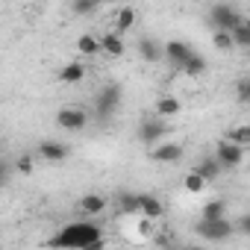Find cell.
<instances>
[{
  "label": "cell",
  "mask_w": 250,
  "mask_h": 250,
  "mask_svg": "<svg viewBox=\"0 0 250 250\" xmlns=\"http://www.w3.org/2000/svg\"><path fill=\"white\" fill-rule=\"evenodd\" d=\"M94 241H103V229L91 221H74V224L62 227L47 244L56 247V250H85Z\"/></svg>",
  "instance_id": "6da1fadb"
},
{
  "label": "cell",
  "mask_w": 250,
  "mask_h": 250,
  "mask_svg": "<svg viewBox=\"0 0 250 250\" xmlns=\"http://www.w3.org/2000/svg\"><path fill=\"white\" fill-rule=\"evenodd\" d=\"M209 21L215 24V33H235L238 27H244V18L238 15V9L235 6H224V3L212 6Z\"/></svg>",
  "instance_id": "7a4b0ae2"
},
{
  "label": "cell",
  "mask_w": 250,
  "mask_h": 250,
  "mask_svg": "<svg viewBox=\"0 0 250 250\" xmlns=\"http://www.w3.org/2000/svg\"><path fill=\"white\" fill-rule=\"evenodd\" d=\"M232 232H235V227H232V221H227V218H221V221H200V224H197V235L206 238V241H224V238H229Z\"/></svg>",
  "instance_id": "3957f363"
},
{
  "label": "cell",
  "mask_w": 250,
  "mask_h": 250,
  "mask_svg": "<svg viewBox=\"0 0 250 250\" xmlns=\"http://www.w3.org/2000/svg\"><path fill=\"white\" fill-rule=\"evenodd\" d=\"M56 124H59L62 130L77 133V130H83L85 124H88V115H85L80 106H65V109H59V112H56Z\"/></svg>",
  "instance_id": "277c9868"
},
{
  "label": "cell",
  "mask_w": 250,
  "mask_h": 250,
  "mask_svg": "<svg viewBox=\"0 0 250 250\" xmlns=\"http://www.w3.org/2000/svg\"><path fill=\"white\" fill-rule=\"evenodd\" d=\"M165 136H168V124H165V118H147V121H142L139 139H142L145 145H156V142H162Z\"/></svg>",
  "instance_id": "5b68a950"
},
{
  "label": "cell",
  "mask_w": 250,
  "mask_h": 250,
  "mask_svg": "<svg viewBox=\"0 0 250 250\" xmlns=\"http://www.w3.org/2000/svg\"><path fill=\"white\" fill-rule=\"evenodd\" d=\"M118 103H121V88H118V85H106V88L97 94V103H94L97 118H100V121H106V118L118 109Z\"/></svg>",
  "instance_id": "8992f818"
},
{
  "label": "cell",
  "mask_w": 250,
  "mask_h": 250,
  "mask_svg": "<svg viewBox=\"0 0 250 250\" xmlns=\"http://www.w3.org/2000/svg\"><path fill=\"white\" fill-rule=\"evenodd\" d=\"M215 159H218V165H221V168H235V165H241L244 153H241V147H238V145H232V142L227 139V142H221V145H218Z\"/></svg>",
  "instance_id": "52a82bcc"
},
{
  "label": "cell",
  "mask_w": 250,
  "mask_h": 250,
  "mask_svg": "<svg viewBox=\"0 0 250 250\" xmlns=\"http://www.w3.org/2000/svg\"><path fill=\"white\" fill-rule=\"evenodd\" d=\"M165 56H168V62H171L177 71H183L186 62L194 56V50H191L186 42H168V44H165Z\"/></svg>",
  "instance_id": "ba28073f"
},
{
  "label": "cell",
  "mask_w": 250,
  "mask_h": 250,
  "mask_svg": "<svg viewBox=\"0 0 250 250\" xmlns=\"http://www.w3.org/2000/svg\"><path fill=\"white\" fill-rule=\"evenodd\" d=\"M139 215L147 218V221H159V218L165 215V209H162L159 197H153V194H139Z\"/></svg>",
  "instance_id": "9c48e42d"
},
{
  "label": "cell",
  "mask_w": 250,
  "mask_h": 250,
  "mask_svg": "<svg viewBox=\"0 0 250 250\" xmlns=\"http://www.w3.org/2000/svg\"><path fill=\"white\" fill-rule=\"evenodd\" d=\"M150 159L153 162H177V159H183V147L174 142H162L150 150Z\"/></svg>",
  "instance_id": "30bf717a"
},
{
  "label": "cell",
  "mask_w": 250,
  "mask_h": 250,
  "mask_svg": "<svg viewBox=\"0 0 250 250\" xmlns=\"http://www.w3.org/2000/svg\"><path fill=\"white\" fill-rule=\"evenodd\" d=\"M39 153H42L47 162H62V159L68 156V147L59 145V142H42V145H39Z\"/></svg>",
  "instance_id": "8fae6325"
},
{
  "label": "cell",
  "mask_w": 250,
  "mask_h": 250,
  "mask_svg": "<svg viewBox=\"0 0 250 250\" xmlns=\"http://www.w3.org/2000/svg\"><path fill=\"white\" fill-rule=\"evenodd\" d=\"M106 209V197H100V194H85V197H80V212L83 215H100Z\"/></svg>",
  "instance_id": "7c38bea8"
},
{
  "label": "cell",
  "mask_w": 250,
  "mask_h": 250,
  "mask_svg": "<svg viewBox=\"0 0 250 250\" xmlns=\"http://www.w3.org/2000/svg\"><path fill=\"white\" fill-rule=\"evenodd\" d=\"M118 212L121 215H139V194L118 191Z\"/></svg>",
  "instance_id": "4fadbf2b"
},
{
  "label": "cell",
  "mask_w": 250,
  "mask_h": 250,
  "mask_svg": "<svg viewBox=\"0 0 250 250\" xmlns=\"http://www.w3.org/2000/svg\"><path fill=\"white\" fill-rule=\"evenodd\" d=\"M139 53H142V59H147V62H159V59L165 56V47H159L153 39H142V42H139Z\"/></svg>",
  "instance_id": "5bb4252c"
},
{
  "label": "cell",
  "mask_w": 250,
  "mask_h": 250,
  "mask_svg": "<svg viewBox=\"0 0 250 250\" xmlns=\"http://www.w3.org/2000/svg\"><path fill=\"white\" fill-rule=\"evenodd\" d=\"M133 24H136V9H133V6H121V9H118V15H115L118 36H121V33H127Z\"/></svg>",
  "instance_id": "9a60e30c"
},
{
  "label": "cell",
  "mask_w": 250,
  "mask_h": 250,
  "mask_svg": "<svg viewBox=\"0 0 250 250\" xmlns=\"http://www.w3.org/2000/svg\"><path fill=\"white\" fill-rule=\"evenodd\" d=\"M77 50H80V53H85V56H94V53H100V50H103V44H100V39H94L91 33H83V36L77 39Z\"/></svg>",
  "instance_id": "2e32d148"
},
{
  "label": "cell",
  "mask_w": 250,
  "mask_h": 250,
  "mask_svg": "<svg viewBox=\"0 0 250 250\" xmlns=\"http://www.w3.org/2000/svg\"><path fill=\"white\" fill-rule=\"evenodd\" d=\"M100 44H103V53H109V56H121L124 53V39L118 33H106L100 39Z\"/></svg>",
  "instance_id": "e0dca14e"
},
{
  "label": "cell",
  "mask_w": 250,
  "mask_h": 250,
  "mask_svg": "<svg viewBox=\"0 0 250 250\" xmlns=\"http://www.w3.org/2000/svg\"><path fill=\"white\" fill-rule=\"evenodd\" d=\"M83 77H85V65L83 62H71V65H65L59 71V80L62 83H80Z\"/></svg>",
  "instance_id": "ac0fdd59"
},
{
  "label": "cell",
  "mask_w": 250,
  "mask_h": 250,
  "mask_svg": "<svg viewBox=\"0 0 250 250\" xmlns=\"http://www.w3.org/2000/svg\"><path fill=\"white\" fill-rule=\"evenodd\" d=\"M180 100L177 97H159V103H156V115L159 118H174V115H180Z\"/></svg>",
  "instance_id": "d6986e66"
},
{
  "label": "cell",
  "mask_w": 250,
  "mask_h": 250,
  "mask_svg": "<svg viewBox=\"0 0 250 250\" xmlns=\"http://www.w3.org/2000/svg\"><path fill=\"white\" fill-rule=\"evenodd\" d=\"M194 171H197V174H200V177H203L206 183H212V180H218V174H221L224 168L218 165V159H212V156H209V159H203V162H200V165H197Z\"/></svg>",
  "instance_id": "ffe728a7"
},
{
  "label": "cell",
  "mask_w": 250,
  "mask_h": 250,
  "mask_svg": "<svg viewBox=\"0 0 250 250\" xmlns=\"http://www.w3.org/2000/svg\"><path fill=\"white\" fill-rule=\"evenodd\" d=\"M224 209H227L224 200H209V203L203 206V218H200V221H221V218H224Z\"/></svg>",
  "instance_id": "44dd1931"
},
{
  "label": "cell",
  "mask_w": 250,
  "mask_h": 250,
  "mask_svg": "<svg viewBox=\"0 0 250 250\" xmlns=\"http://www.w3.org/2000/svg\"><path fill=\"white\" fill-rule=\"evenodd\" d=\"M183 186H186V191H188V194H200V191L206 188V180H203L197 171H188V174H186V180H183Z\"/></svg>",
  "instance_id": "7402d4cb"
},
{
  "label": "cell",
  "mask_w": 250,
  "mask_h": 250,
  "mask_svg": "<svg viewBox=\"0 0 250 250\" xmlns=\"http://www.w3.org/2000/svg\"><path fill=\"white\" fill-rule=\"evenodd\" d=\"M229 142L238 145V147H247V145H250V124H241V127H235V130L229 133Z\"/></svg>",
  "instance_id": "603a6c76"
},
{
  "label": "cell",
  "mask_w": 250,
  "mask_h": 250,
  "mask_svg": "<svg viewBox=\"0 0 250 250\" xmlns=\"http://www.w3.org/2000/svg\"><path fill=\"white\" fill-rule=\"evenodd\" d=\"M183 71H186V74H188V77H200V74H203V71H206V59H203V56H197V53H194V56H191V59H188V62H186V68H183Z\"/></svg>",
  "instance_id": "cb8c5ba5"
},
{
  "label": "cell",
  "mask_w": 250,
  "mask_h": 250,
  "mask_svg": "<svg viewBox=\"0 0 250 250\" xmlns=\"http://www.w3.org/2000/svg\"><path fill=\"white\" fill-rule=\"evenodd\" d=\"M215 47H218L221 53H229V50L235 47V39H232V33H215Z\"/></svg>",
  "instance_id": "d4e9b609"
},
{
  "label": "cell",
  "mask_w": 250,
  "mask_h": 250,
  "mask_svg": "<svg viewBox=\"0 0 250 250\" xmlns=\"http://www.w3.org/2000/svg\"><path fill=\"white\" fill-rule=\"evenodd\" d=\"M235 97H238V103H250V77L235 83Z\"/></svg>",
  "instance_id": "484cf974"
},
{
  "label": "cell",
  "mask_w": 250,
  "mask_h": 250,
  "mask_svg": "<svg viewBox=\"0 0 250 250\" xmlns=\"http://www.w3.org/2000/svg\"><path fill=\"white\" fill-rule=\"evenodd\" d=\"M71 9H74L77 15H91V12H97V0H77Z\"/></svg>",
  "instance_id": "4316f807"
},
{
  "label": "cell",
  "mask_w": 250,
  "mask_h": 250,
  "mask_svg": "<svg viewBox=\"0 0 250 250\" xmlns=\"http://www.w3.org/2000/svg\"><path fill=\"white\" fill-rule=\"evenodd\" d=\"M232 39H235V47H250V30L247 27H238L232 33Z\"/></svg>",
  "instance_id": "83f0119b"
},
{
  "label": "cell",
  "mask_w": 250,
  "mask_h": 250,
  "mask_svg": "<svg viewBox=\"0 0 250 250\" xmlns=\"http://www.w3.org/2000/svg\"><path fill=\"white\" fill-rule=\"evenodd\" d=\"M15 168H18L21 174H33V156H30V153H24V156H18V162H15Z\"/></svg>",
  "instance_id": "f1b7e54d"
},
{
  "label": "cell",
  "mask_w": 250,
  "mask_h": 250,
  "mask_svg": "<svg viewBox=\"0 0 250 250\" xmlns=\"http://www.w3.org/2000/svg\"><path fill=\"white\" fill-rule=\"evenodd\" d=\"M136 229H139V235H145V238H153V235H156V229H153V221H147V218H142Z\"/></svg>",
  "instance_id": "f546056e"
},
{
  "label": "cell",
  "mask_w": 250,
  "mask_h": 250,
  "mask_svg": "<svg viewBox=\"0 0 250 250\" xmlns=\"http://www.w3.org/2000/svg\"><path fill=\"white\" fill-rule=\"evenodd\" d=\"M153 238H156V244H159V247H171V235H168V232H156Z\"/></svg>",
  "instance_id": "4dcf8cb0"
},
{
  "label": "cell",
  "mask_w": 250,
  "mask_h": 250,
  "mask_svg": "<svg viewBox=\"0 0 250 250\" xmlns=\"http://www.w3.org/2000/svg\"><path fill=\"white\" fill-rule=\"evenodd\" d=\"M238 229H241L244 235H250V212H247V215H241V221H238Z\"/></svg>",
  "instance_id": "1f68e13d"
},
{
  "label": "cell",
  "mask_w": 250,
  "mask_h": 250,
  "mask_svg": "<svg viewBox=\"0 0 250 250\" xmlns=\"http://www.w3.org/2000/svg\"><path fill=\"white\" fill-rule=\"evenodd\" d=\"M85 250H103V241H94L91 247H85Z\"/></svg>",
  "instance_id": "d6a6232c"
},
{
  "label": "cell",
  "mask_w": 250,
  "mask_h": 250,
  "mask_svg": "<svg viewBox=\"0 0 250 250\" xmlns=\"http://www.w3.org/2000/svg\"><path fill=\"white\" fill-rule=\"evenodd\" d=\"M244 27H247V30H250V18H244Z\"/></svg>",
  "instance_id": "836d02e7"
},
{
  "label": "cell",
  "mask_w": 250,
  "mask_h": 250,
  "mask_svg": "<svg viewBox=\"0 0 250 250\" xmlns=\"http://www.w3.org/2000/svg\"><path fill=\"white\" fill-rule=\"evenodd\" d=\"M183 250H203V247H183Z\"/></svg>",
  "instance_id": "e575fe53"
}]
</instances>
